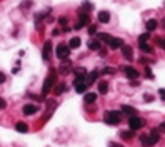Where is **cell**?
I'll return each mask as SVG.
<instances>
[{
  "label": "cell",
  "mask_w": 165,
  "mask_h": 147,
  "mask_svg": "<svg viewBox=\"0 0 165 147\" xmlns=\"http://www.w3.org/2000/svg\"><path fill=\"white\" fill-rule=\"evenodd\" d=\"M140 50H143V52H147V54H152L154 52V48H152L148 44L145 42V44H140Z\"/></svg>",
  "instance_id": "484cf974"
},
{
  "label": "cell",
  "mask_w": 165,
  "mask_h": 147,
  "mask_svg": "<svg viewBox=\"0 0 165 147\" xmlns=\"http://www.w3.org/2000/svg\"><path fill=\"white\" fill-rule=\"evenodd\" d=\"M148 39H150V32H145V34L138 35V44H145Z\"/></svg>",
  "instance_id": "cb8c5ba5"
},
{
  "label": "cell",
  "mask_w": 165,
  "mask_h": 147,
  "mask_svg": "<svg viewBox=\"0 0 165 147\" xmlns=\"http://www.w3.org/2000/svg\"><path fill=\"white\" fill-rule=\"evenodd\" d=\"M109 147H123V145L117 144V142H110V145H109Z\"/></svg>",
  "instance_id": "e575fe53"
},
{
  "label": "cell",
  "mask_w": 165,
  "mask_h": 147,
  "mask_svg": "<svg viewBox=\"0 0 165 147\" xmlns=\"http://www.w3.org/2000/svg\"><path fill=\"white\" fill-rule=\"evenodd\" d=\"M89 34L90 35H95L97 34V25H89Z\"/></svg>",
  "instance_id": "f1b7e54d"
},
{
  "label": "cell",
  "mask_w": 165,
  "mask_h": 147,
  "mask_svg": "<svg viewBox=\"0 0 165 147\" xmlns=\"http://www.w3.org/2000/svg\"><path fill=\"white\" fill-rule=\"evenodd\" d=\"M97 77H98V72H97V70H92V72H90L89 75L85 77V80H87V85H92V84L97 80Z\"/></svg>",
  "instance_id": "5bb4252c"
},
{
  "label": "cell",
  "mask_w": 165,
  "mask_h": 147,
  "mask_svg": "<svg viewBox=\"0 0 165 147\" xmlns=\"http://www.w3.org/2000/svg\"><path fill=\"white\" fill-rule=\"evenodd\" d=\"M89 48H90V50H98V48H100V40H98V39L89 40Z\"/></svg>",
  "instance_id": "ffe728a7"
},
{
  "label": "cell",
  "mask_w": 165,
  "mask_h": 147,
  "mask_svg": "<svg viewBox=\"0 0 165 147\" xmlns=\"http://www.w3.org/2000/svg\"><path fill=\"white\" fill-rule=\"evenodd\" d=\"M120 137L122 139H132L134 137V130H123V132H120Z\"/></svg>",
  "instance_id": "d4e9b609"
},
{
  "label": "cell",
  "mask_w": 165,
  "mask_h": 147,
  "mask_svg": "<svg viewBox=\"0 0 165 147\" xmlns=\"http://www.w3.org/2000/svg\"><path fill=\"white\" fill-rule=\"evenodd\" d=\"M145 27H147V30H148V32H152V30H155V28L159 27V22H157L155 19H150V20H147Z\"/></svg>",
  "instance_id": "9a60e30c"
},
{
  "label": "cell",
  "mask_w": 165,
  "mask_h": 147,
  "mask_svg": "<svg viewBox=\"0 0 165 147\" xmlns=\"http://www.w3.org/2000/svg\"><path fill=\"white\" fill-rule=\"evenodd\" d=\"M84 100H85V104H93V102L97 100V94L95 92H87L84 95Z\"/></svg>",
  "instance_id": "7c38bea8"
},
{
  "label": "cell",
  "mask_w": 165,
  "mask_h": 147,
  "mask_svg": "<svg viewBox=\"0 0 165 147\" xmlns=\"http://www.w3.org/2000/svg\"><path fill=\"white\" fill-rule=\"evenodd\" d=\"M122 112L123 114H127V116H135V114H137V110H135L134 107H130V105H122Z\"/></svg>",
  "instance_id": "ac0fdd59"
},
{
  "label": "cell",
  "mask_w": 165,
  "mask_h": 147,
  "mask_svg": "<svg viewBox=\"0 0 165 147\" xmlns=\"http://www.w3.org/2000/svg\"><path fill=\"white\" fill-rule=\"evenodd\" d=\"M80 44H82V40L78 39V37H72V39H70L68 47L70 48H78V47H80Z\"/></svg>",
  "instance_id": "d6986e66"
},
{
  "label": "cell",
  "mask_w": 165,
  "mask_h": 147,
  "mask_svg": "<svg viewBox=\"0 0 165 147\" xmlns=\"http://www.w3.org/2000/svg\"><path fill=\"white\" fill-rule=\"evenodd\" d=\"M7 107V102L2 99V97H0V109H5Z\"/></svg>",
  "instance_id": "1f68e13d"
},
{
  "label": "cell",
  "mask_w": 165,
  "mask_h": 147,
  "mask_svg": "<svg viewBox=\"0 0 165 147\" xmlns=\"http://www.w3.org/2000/svg\"><path fill=\"white\" fill-rule=\"evenodd\" d=\"M59 22L62 23V25H67V19H65V17H60V19H59Z\"/></svg>",
  "instance_id": "836d02e7"
},
{
  "label": "cell",
  "mask_w": 165,
  "mask_h": 147,
  "mask_svg": "<svg viewBox=\"0 0 165 147\" xmlns=\"http://www.w3.org/2000/svg\"><path fill=\"white\" fill-rule=\"evenodd\" d=\"M97 39L98 40H104V42L109 44L110 40H112V35H109V34H97Z\"/></svg>",
  "instance_id": "603a6c76"
},
{
  "label": "cell",
  "mask_w": 165,
  "mask_h": 147,
  "mask_svg": "<svg viewBox=\"0 0 165 147\" xmlns=\"http://www.w3.org/2000/svg\"><path fill=\"white\" fill-rule=\"evenodd\" d=\"M143 119L142 117H138V116H130V119H129V125H130V129L132 130H138V129H142L143 127Z\"/></svg>",
  "instance_id": "277c9868"
},
{
  "label": "cell",
  "mask_w": 165,
  "mask_h": 147,
  "mask_svg": "<svg viewBox=\"0 0 165 147\" xmlns=\"http://www.w3.org/2000/svg\"><path fill=\"white\" fill-rule=\"evenodd\" d=\"M120 48H122V54H123V57H125V59H129V60L134 59V55H132V54H134V50H132L130 45H122Z\"/></svg>",
  "instance_id": "30bf717a"
},
{
  "label": "cell",
  "mask_w": 165,
  "mask_h": 147,
  "mask_svg": "<svg viewBox=\"0 0 165 147\" xmlns=\"http://www.w3.org/2000/svg\"><path fill=\"white\" fill-rule=\"evenodd\" d=\"M70 50H72V48H70L68 45H65V44H60L59 47H57V50H55V54H57V57H59V59H62V60H65L68 57V54H70Z\"/></svg>",
  "instance_id": "5b68a950"
},
{
  "label": "cell",
  "mask_w": 165,
  "mask_h": 147,
  "mask_svg": "<svg viewBox=\"0 0 165 147\" xmlns=\"http://www.w3.org/2000/svg\"><path fill=\"white\" fill-rule=\"evenodd\" d=\"M140 142H142L143 147H150V142H148V136H142L140 137Z\"/></svg>",
  "instance_id": "4316f807"
},
{
  "label": "cell",
  "mask_w": 165,
  "mask_h": 147,
  "mask_svg": "<svg viewBox=\"0 0 165 147\" xmlns=\"http://www.w3.org/2000/svg\"><path fill=\"white\" fill-rule=\"evenodd\" d=\"M162 25H163V28H165V19H163V22H162Z\"/></svg>",
  "instance_id": "74e56055"
},
{
  "label": "cell",
  "mask_w": 165,
  "mask_h": 147,
  "mask_svg": "<svg viewBox=\"0 0 165 147\" xmlns=\"http://www.w3.org/2000/svg\"><path fill=\"white\" fill-rule=\"evenodd\" d=\"M87 87H89L87 82H77L75 84V90L78 94H85V92H87Z\"/></svg>",
  "instance_id": "e0dca14e"
},
{
  "label": "cell",
  "mask_w": 165,
  "mask_h": 147,
  "mask_svg": "<svg viewBox=\"0 0 165 147\" xmlns=\"http://www.w3.org/2000/svg\"><path fill=\"white\" fill-rule=\"evenodd\" d=\"M145 74H147V77H150V79H154V74H152L150 67H145Z\"/></svg>",
  "instance_id": "4dcf8cb0"
},
{
  "label": "cell",
  "mask_w": 165,
  "mask_h": 147,
  "mask_svg": "<svg viewBox=\"0 0 165 147\" xmlns=\"http://www.w3.org/2000/svg\"><path fill=\"white\" fill-rule=\"evenodd\" d=\"M5 80H7V75H5V74H3L2 70H0V84H3Z\"/></svg>",
  "instance_id": "f546056e"
},
{
  "label": "cell",
  "mask_w": 165,
  "mask_h": 147,
  "mask_svg": "<svg viewBox=\"0 0 165 147\" xmlns=\"http://www.w3.org/2000/svg\"><path fill=\"white\" fill-rule=\"evenodd\" d=\"M55 80H57V74H55V70H50V74L47 75V79H45V82H43V87H42V97H45L48 92L52 90V87H53V84H55Z\"/></svg>",
  "instance_id": "6da1fadb"
},
{
  "label": "cell",
  "mask_w": 165,
  "mask_h": 147,
  "mask_svg": "<svg viewBox=\"0 0 165 147\" xmlns=\"http://www.w3.org/2000/svg\"><path fill=\"white\" fill-rule=\"evenodd\" d=\"M159 94H160V99H162V100H165V89H160V90H159Z\"/></svg>",
  "instance_id": "d6a6232c"
},
{
  "label": "cell",
  "mask_w": 165,
  "mask_h": 147,
  "mask_svg": "<svg viewBox=\"0 0 165 147\" xmlns=\"http://www.w3.org/2000/svg\"><path fill=\"white\" fill-rule=\"evenodd\" d=\"M37 110H39V107H37L35 104H25L23 105V114L25 116H32V114H35Z\"/></svg>",
  "instance_id": "9c48e42d"
},
{
  "label": "cell",
  "mask_w": 165,
  "mask_h": 147,
  "mask_svg": "<svg viewBox=\"0 0 165 147\" xmlns=\"http://www.w3.org/2000/svg\"><path fill=\"white\" fill-rule=\"evenodd\" d=\"M160 130H163V132H165V122H163L162 125H160Z\"/></svg>",
  "instance_id": "8d00e7d4"
},
{
  "label": "cell",
  "mask_w": 165,
  "mask_h": 147,
  "mask_svg": "<svg viewBox=\"0 0 165 147\" xmlns=\"http://www.w3.org/2000/svg\"><path fill=\"white\" fill-rule=\"evenodd\" d=\"M107 90H109V84H107L105 80H102V82L98 84V92H100V94H107Z\"/></svg>",
  "instance_id": "44dd1931"
},
{
  "label": "cell",
  "mask_w": 165,
  "mask_h": 147,
  "mask_svg": "<svg viewBox=\"0 0 165 147\" xmlns=\"http://www.w3.org/2000/svg\"><path fill=\"white\" fill-rule=\"evenodd\" d=\"M104 120L109 125H118V124H120V114H118V112H105Z\"/></svg>",
  "instance_id": "7a4b0ae2"
},
{
  "label": "cell",
  "mask_w": 165,
  "mask_h": 147,
  "mask_svg": "<svg viewBox=\"0 0 165 147\" xmlns=\"http://www.w3.org/2000/svg\"><path fill=\"white\" fill-rule=\"evenodd\" d=\"M122 69H123V72H125V75L129 77V79H137V77H138V70H137V69L129 67V65H127V67H122Z\"/></svg>",
  "instance_id": "52a82bcc"
},
{
  "label": "cell",
  "mask_w": 165,
  "mask_h": 147,
  "mask_svg": "<svg viewBox=\"0 0 165 147\" xmlns=\"http://www.w3.org/2000/svg\"><path fill=\"white\" fill-rule=\"evenodd\" d=\"M64 90H65V85H64V84H59V85L55 87V94H57V95H59V94H62Z\"/></svg>",
  "instance_id": "83f0119b"
},
{
  "label": "cell",
  "mask_w": 165,
  "mask_h": 147,
  "mask_svg": "<svg viewBox=\"0 0 165 147\" xmlns=\"http://www.w3.org/2000/svg\"><path fill=\"white\" fill-rule=\"evenodd\" d=\"M159 139H160V134H159V130L154 129V130H150V134H148V142H150V147L157 144L159 142Z\"/></svg>",
  "instance_id": "ba28073f"
},
{
  "label": "cell",
  "mask_w": 165,
  "mask_h": 147,
  "mask_svg": "<svg viewBox=\"0 0 165 147\" xmlns=\"http://www.w3.org/2000/svg\"><path fill=\"white\" fill-rule=\"evenodd\" d=\"M109 45H110V48H120L123 45V40L118 39V37H112V40L109 42Z\"/></svg>",
  "instance_id": "8fae6325"
},
{
  "label": "cell",
  "mask_w": 165,
  "mask_h": 147,
  "mask_svg": "<svg viewBox=\"0 0 165 147\" xmlns=\"http://www.w3.org/2000/svg\"><path fill=\"white\" fill-rule=\"evenodd\" d=\"M152 99H154V97H152V95H145V100H147V102H150Z\"/></svg>",
  "instance_id": "d590c367"
},
{
  "label": "cell",
  "mask_w": 165,
  "mask_h": 147,
  "mask_svg": "<svg viewBox=\"0 0 165 147\" xmlns=\"http://www.w3.org/2000/svg\"><path fill=\"white\" fill-rule=\"evenodd\" d=\"M15 129H17V132H22V134L28 132V125L25 122H17V124H15Z\"/></svg>",
  "instance_id": "2e32d148"
},
{
  "label": "cell",
  "mask_w": 165,
  "mask_h": 147,
  "mask_svg": "<svg viewBox=\"0 0 165 147\" xmlns=\"http://www.w3.org/2000/svg\"><path fill=\"white\" fill-rule=\"evenodd\" d=\"M70 69H72V62H64V64H62L60 72H62V74H68Z\"/></svg>",
  "instance_id": "7402d4cb"
},
{
  "label": "cell",
  "mask_w": 165,
  "mask_h": 147,
  "mask_svg": "<svg viewBox=\"0 0 165 147\" xmlns=\"http://www.w3.org/2000/svg\"><path fill=\"white\" fill-rule=\"evenodd\" d=\"M98 22L100 23H107V22H110V14L107 10H102L100 14H98Z\"/></svg>",
  "instance_id": "4fadbf2b"
},
{
  "label": "cell",
  "mask_w": 165,
  "mask_h": 147,
  "mask_svg": "<svg viewBox=\"0 0 165 147\" xmlns=\"http://www.w3.org/2000/svg\"><path fill=\"white\" fill-rule=\"evenodd\" d=\"M163 42H165V39H163Z\"/></svg>",
  "instance_id": "f35d334b"
},
{
  "label": "cell",
  "mask_w": 165,
  "mask_h": 147,
  "mask_svg": "<svg viewBox=\"0 0 165 147\" xmlns=\"http://www.w3.org/2000/svg\"><path fill=\"white\" fill-rule=\"evenodd\" d=\"M78 17H80V20H78V22L75 23V27H73L75 30H80V28L84 27V25H87L89 20H90L89 12H85V10H80V12H78Z\"/></svg>",
  "instance_id": "3957f363"
},
{
  "label": "cell",
  "mask_w": 165,
  "mask_h": 147,
  "mask_svg": "<svg viewBox=\"0 0 165 147\" xmlns=\"http://www.w3.org/2000/svg\"><path fill=\"white\" fill-rule=\"evenodd\" d=\"M52 55V42L50 40H47V42L43 44V48H42V59L43 60H48Z\"/></svg>",
  "instance_id": "8992f818"
}]
</instances>
